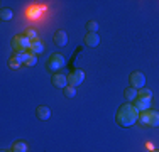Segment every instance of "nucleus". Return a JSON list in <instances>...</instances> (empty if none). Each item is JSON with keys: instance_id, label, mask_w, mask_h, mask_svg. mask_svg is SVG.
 I'll list each match as a JSON object with an SVG mask.
<instances>
[{"instance_id": "f3484780", "label": "nucleus", "mask_w": 159, "mask_h": 152, "mask_svg": "<svg viewBox=\"0 0 159 152\" xmlns=\"http://www.w3.org/2000/svg\"><path fill=\"white\" fill-rule=\"evenodd\" d=\"M86 30H88L90 34H97V30H98V22H97V20L86 22Z\"/></svg>"}, {"instance_id": "dca6fc26", "label": "nucleus", "mask_w": 159, "mask_h": 152, "mask_svg": "<svg viewBox=\"0 0 159 152\" xmlns=\"http://www.w3.org/2000/svg\"><path fill=\"white\" fill-rule=\"evenodd\" d=\"M12 17H14V12L10 9H2L0 10V19H2V20H10Z\"/></svg>"}, {"instance_id": "0eeeda50", "label": "nucleus", "mask_w": 159, "mask_h": 152, "mask_svg": "<svg viewBox=\"0 0 159 152\" xmlns=\"http://www.w3.org/2000/svg\"><path fill=\"white\" fill-rule=\"evenodd\" d=\"M52 85L59 90H64L68 86V76L63 73H54L52 74Z\"/></svg>"}, {"instance_id": "f257e3e1", "label": "nucleus", "mask_w": 159, "mask_h": 152, "mask_svg": "<svg viewBox=\"0 0 159 152\" xmlns=\"http://www.w3.org/2000/svg\"><path fill=\"white\" fill-rule=\"evenodd\" d=\"M139 115H141V112H139L134 105H132V103H125V105H122L119 110H117L115 122L120 125V127L129 128V127H132L135 122H139Z\"/></svg>"}, {"instance_id": "423d86ee", "label": "nucleus", "mask_w": 159, "mask_h": 152, "mask_svg": "<svg viewBox=\"0 0 159 152\" xmlns=\"http://www.w3.org/2000/svg\"><path fill=\"white\" fill-rule=\"evenodd\" d=\"M66 76H68V85L76 88L78 85L83 83V79H85V71L83 69H75V71H71V73L66 74Z\"/></svg>"}, {"instance_id": "4be33fe9", "label": "nucleus", "mask_w": 159, "mask_h": 152, "mask_svg": "<svg viewBox=\"0 0 159 152\" xmlns=\"http://www.w3.org/2000/svg\"><path fill=\"white\" fill-rule=\"evenodd\" d=\"M151 152H159V150H151Z\"/></svg>"}, {"instance_id": "2eb2a0df", "label": "nucleus", "mask_w": 159, "mask_h": 152, "mask_svg": "<svg viewBox=\"0 0 159 152\" xmlns=\"http://www.w3.org/2000/svg\"><path fill=\"white\" fill-rule=\"evenodd\" d=\"M137 98H144V100H151L152 98V90H149V88H141V90H137Z\"/></svg>"}, {"instance_id": "39448f33", "label": "nucleus", "mask_w": 159, "mask_h": 152, "mask_svg": "<svg viewBox=\"0 0 159 152\" xmlns=\"http://www.w3.org/2000/svg\"><path fill=\"white\" fill-rule=\"evenodd\" d=\"M129 83H130L132 88L141 90V88L146 86V76H144L142 71H134V73L129 76Z\"/></svg>"}, {"instance_id": "20e7f679", "label": "nucleus", "mask_w": 159, "mask_h": 152, "mask_svg": "<svg viewBox=\"0 0 159 152\" xmlns=\"http://www.w3.org/2000/svg\"><path fill=\"white\" fill-rule=\"evenodd\" d=\"M12 49L16 52H27L31 49V41L25 36H16L12 39Z\"/></svg>"}, {"instance_id": "6e6552de", "label": "nucleus", "mask_w": 159, "mask_h": 152, "mask_svg": "<svg viewBox=\"0 0 159 152\" xmlns=\"http://www.w3.org/2000/svg\"><path fill=\"white\" fill-rule=\"evenodd\" d=\"M52 41H54L56 46H66L68 44V34L64 30H56L54 36H52Z\"/></svg>"}, {"instance_id": "f8f14e48", "label": "nucleus", "mask_w": 159, "mask_h": 152, "mask_svg": "<svg viewBox=\"0 0 159 152\" xmlns=\"http://www.w3.org/2000/svg\"><path fill=\"white\" fill-rule=\"evenodd\" d=\"M31 51H32L36 56L41 54V52H44V44H43V41H41V39L32 41V42H31Z\"/></svg>"}, {"instance_id": "4468645a", "label": "nucleus", "mask_w": 159, "mask_h": 152, "mask_svg": "<svg viewBox=\"0 0 159 152\" xmlns=\"http://www.w3.org/2000/svg\"><path fill=\"white\" fill-rule=\"evenodd\" d=\"M124 96H125L129 101H134L135 98H137V90L132 88V86H129V88L124 90Z\"/></svg>"}, {"instance_id": "7ed1b4c3", "label": "nucleus", "mask_w": 159, "mask_h": 152, "mask_svg": "<svg viewBox=\"0 0 159 152\" xmlns=\"http://www.w3.org/2000/svg\"><path fill=\"white\" fill-rule=\"evenodd\" d=\"M64 64H66V58H64L63 54H59V52H54V54L49 56L46 66L49 71H59L64 68Z\"/></svg>"}, {"instance_id": "9b49d317", "label": "nucleus", "mask_w": 159, "mask_h": 152, "mask_svg": "<svg viewBox=\"0 0 159 152\" xmlns=\"http://www.w3.org/2000/svg\"><path fill=\"white\" fill-rule=\"evenodd\" d=\"M85 44L88 46V47H97L98 44H100V36L98 34H86L85 36Z\"/></svg>"}, {"instance_id": "a211bd4d", "label": "nucleus", "mask_w": 159, "mask_h": 152, "mask_svg": "<svg viewBox=\"0 0 159 152\" xmlns=\"http://www.w3.org/2000/svg\"><path fill=\"white\" fill-rule=\"evenodd\" d=\"M63 91H64V96L66 98H75V95H76V88H75V86H70V85H68Z\"/></svg>"}, {"instance_id": "1a4fd4ad", "label": "nucleus", "mask_w": 159, "mask_h": 152, "mask_svg": "<svg viewBox=\"0 0 159 152\" xmlns=\"http://www.w3.org/2000/svg\"><path fill=\"white\" fill-rule=\"evenodd\" d=\"M51 115H52V112H51V108H49V106H37L36 117L39 120H49V118H51Z\"/></svg>"}, {"instance_id": "f03ea898", "label": "nucleus", "mask_w": 159, "mask_h": 152, "mask_svg": "<svg viewBox=\"0 0 159 152\" xmlns=\"http://www.w3.org/2000/svg\"><path fill=\"white\" fill-rule=\"evenodd\" d=\"M139 123L144 127H159V112L149 108L146 112H141L139 115Z\"/></svg>"}, {"instance_id": "9d476101", "label": "nucleus", "mask_w": 159, "mask_h": 152, "mask_svg": "<svg viewBox=\"0 0 159 152\" xmlns=\"http://www.w3.org/2000/svg\"><path fill=\"white\" fill-rule=\"evenodd\" d=\"M132 105L139 110V112H146V110L151 108V100H144V98H135L132 101Z\"/></svg>"}, {"instance_id": "412c9836", "label": "nucleus", "mask_w": 159, "mask_h": 152, "mask_svg": "<svg viewBox=\"0 0 159 152\" xmlns=\"http://www.w3.org/2000/svg\"><path fill=\"white\" fill-rule=\"evenodd\" d=\"M2 152H12V149H5V150H2Z\"/></svg>"}, {"instance_id": "ddd939ff", "label": "nucleus", "mask_w": 159, "mask_h": 152, "mask_svg": "<svg viewBox=\"0 0 159 152\" xmlns=\"http://www.w3.org/2000/svg\"><path fill=\"white\" fill-rule=\"evenodd\" d=\"M10 149H12V152H27L29 147H27V144H25L24 140H16Z\"/></svg>"}, {"instance_id": "aec40b11", "label": "nucleus", "mask_w": 159, "mask_h": 152, "mask_svg": "<svg viewBox=\"0 0 159 152\" xmlns=\"http://www.w3.org/2000/svg\"><path fill=\"white\" fill-rule=\"evenodd\" d=\"M9 68H12V69H19V68H20V63L10 56V59H9Z\"/></svg>"}, {"instance_id": "6ab92c4d", "label": "nucleus", "mask_w": 159, "mask_h": 152, "mask_svg": "<svg viewBox=\"0 0 159 152\" xmlns=\"http://www.w3.org/2000/svg\"><path fill=\"white\" fill-rule=\"evenodd\" d=\"M24 36L27 37L31 42H32V41H36V39H39V37H37V30H34V29H27V30L24 32Z\"/></svg>"}]
</instances>
